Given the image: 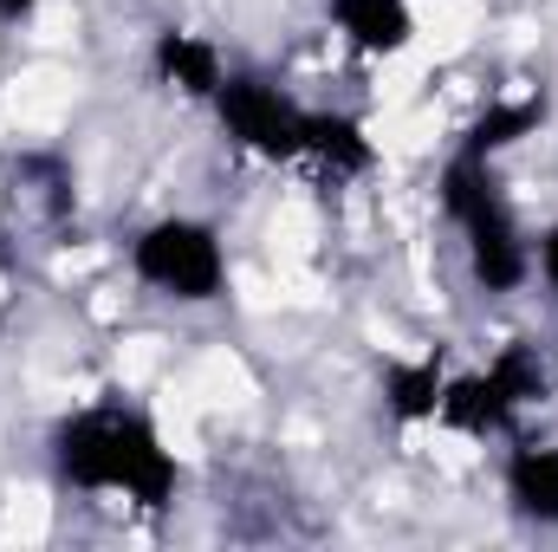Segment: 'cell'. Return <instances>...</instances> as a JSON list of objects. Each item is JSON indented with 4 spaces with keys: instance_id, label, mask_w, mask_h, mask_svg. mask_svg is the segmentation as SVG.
Segmentation results:
<instances>
[{
    "instance_id": "5",
    "label": "cell",
    "mask_w": 558,
    "mask_h": 552,
    "mask_svg": "<svg viewBox=\"0 0 558 552\" xmlns=\"http://www.w3.org/2000/svg\"><path fill=\"white\" fill-rule=\"evenodd\" d=\"M221 118V131L234 149L260 156V163H305V105L292 92H279L274 79H254V72H228V85L215 92L208 105Z\"/></svg>"
},
{
    "instance_id": "11",
    "label": "cell",
    "mask_w": 558,
    "mask_h": 552,
    "mask_svg": "<svg viewBox=\"0 0 558 552\" xmlns=\"http://www.w3.org/2000/svg\"><path fill=\"white\" fill-rule=\"evenodd\" d=\"M441 384H448V371H441L435 358H416V364H390V410L403 416V422H435Z\"/></svg>"
},
{
    "instance_id": "9",
    "label": "cell",
    "mask_w": 558,
    "mask_h": 552,
    "mask_svg": "<svg viewBox=\"0 0 558 552\" xmlns=\"http://www.w3.org/2000/svg\"><path fill=\"white\" fill-rule=\"evenodd\" d=\"M305 163H318L331 176H364L377 163V143H371V131L357 118H344V111H312L305 118Z\"/></svg>"
},
{
    "instance_id": "2",
    "label": "cell",
    "mask_w": 558,
    "mask_h": 552,
    "mask_svg": "<svg viewBox=\"0 0 558 552\" xmlns=\"http://www.w3.org/2000/svg\"><path fill=\"white\" fill-rule=\"evenodd\" d=\"M435 202H441V221L454 228L461 261H468L481 292H526L533 286V235L520 228V215L494 176V156L454 149L441 163Z\"/></svg>"
},
{
    "instance_id": "12",
    "label": "cell",
    "mask_w": 558,
    "mask_h": 552,
    "mask_svg": "<svg viewBox=\"0 0 558 552\" xmlns=\"http://www.w3.org/2000/svg\"><path fill=\"white\" fill-rule=\"evenodd\" d=\"M533 279L546 286V299L558 305V215L533 235Z\"/></svg>"
},
{
    "instance_id": "10",
    "label": "cell",
    "mask_w": 558,
    "mask_h": 552,
    "mask_svg": "<svg viewBox=\"0 0 558 552\" xmlns=\"http://www.w3.org/2000/svg\"><path fill=\"white\" fill-rule=\"evenodd\" d=\"M539 118H546V98H539V92L494 98V105L474 118V131L461 137V149H474V156H500V149H513L520 137H533V131H539Z\"/></svg>"
},
{
    "instance_id": "6",
    "label": "cell",
    "mask_w": 558,
    "mask_h": 552,
    "mask_svg": "<svg viewBox=\"0 0 558 552\" xmlns=\"http://www.w3.org/2000/svg\"><path fill=\"white\" fill-rule=\"evenodd\" d=\"M325 20H331L338 39H344L357 59H371V65L403 59L422 33L416 0H325Z\"/></svg>"
},
{
    "instance_id": "7",
    "label": "cell",
    "mask_w": 558,
    "mask_h": 552,
    "mask_svg": "<svg viewBox=\"0 0 558 552\" xmlns=\"http://www.w3.org/2000/svg\"><path fill=\"white\" fill-rule=\"evenodd\" d=\"M500 501L520 527L558 533V435H526L500 461Z\"/></svg>"
},
{
    "instance_id": "4",
    "label": "cell",
    "mask_w": 558,
    "mask_h": 552,
    "mask_svg": "<svg viewBox=\"0 0 558 552\" xmlns=\"http://www.w3.org/2000/svg\"><path fill=\"white\" fill-rule=\"evenodd\" d=\"M553 391V371L539 358V345H507L494 351L481 371H461L441 384V404H435V429H454V435H507L533 404H546Z\"/></svg>"
},
{
    "instance_id": "13",
    "label": "cell",
    "mask_w": 558,
    "mask_h": 552,
    "mask_svg": "<svg viewBox=\"0 0 558 552\" xmlns=\"http://www.w3.org/2000/svg\"><path fill=\"white\" fill-rule=\"evenodd\" d=\"M46 0H0V26H26Z\"/></svg>"
},
{
    "instance_id": "1",
    "label": "cell",
    "mask_w": 558,
    "mask_h": 552,
    "mask_svg": "<svg viewBox=\"0 0 558 552\" xmlns=\"http://www.w3.org/2000/svg\"><path fill=\"white\" fill-rule=\"evenodd\" d=\"M52 475L78 494H111L131 507H169L182 488V461L162 429L131 404H85L52 429Z\"/></svg>"
},
{
    "instance_id": "3",
    "label": "cell",
    "mask_w": 558,
    "mask_h": 552,
    "mask_svg": "<svg viewBox=\"0 0 558 552\" xmlns=\"http://www.w3.org/2000/svg\"><path fill=\"white\" fill-rule=\"evenodd\" d=\"M124 261H131V279L143 292H156L169 305H215L228 292V274H234L221 228L208 215H182V208L143 221L124 248Z\"/></svg>"
},
{
    "instance_id": "8",
    "label": "cell",
    "mask_w": 558,
    "mask_h": 552,
    "mask_svg": "<svg viewBox=\"0 0 558 552\" xmlns=\"http://www.w3.org/2000/svg\"><path fill=\"white\" fill-rule=\"evenodd\" d=\"M149 72H156V85H169L175 98H189V105H215V92L228 85V52L208 39V33H195V26H162L156 33V46H149Z\"/></svg>"
}]
</instances>
